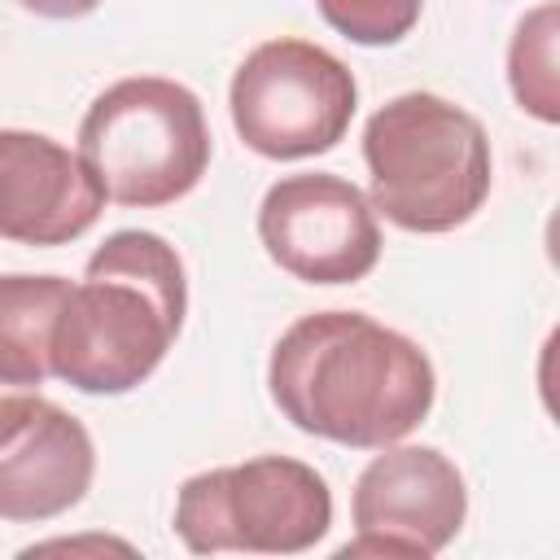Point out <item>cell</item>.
I'll list each match as a JSON object with an SVG mask.
<instances>
[{
  "label": "cell",
  "mask_w": 560,
  "mask_h": 560,
  "mask_svg": "<svg viewBox=\"0 0 560 560\" xmlns=\"http://www.w3.org/2000/svg\"><path fill=\"white\" fill-rule=\"evenodd\" d=\"M280 416L324 442L381 451L424 424L438 376L429 354L363 311H311L293 319L267 359Z\"/></svg>",
  "instance_id": "6da1fadb"
},
{
  "label": "cell",
  "mask_w": 560,
  "mask_h": 560,
  "mask_svg": "<svg viewBox=\"0 0 560 560\" xmlns=\"http://www.w3.org/2000/svg\"><path fill=\"white\" fill-rule=\"evenodd\" d=\"M188 315V280L175 245L158 232L122 228L96 245L83 280L70 284L48 363L79 394H127L166 359Z\"/></svg>",
  "instance_id": "7a4b0ae2"
},
{
  "label": "cell",
  "mask_w": 560,
  "mask_h": 560,
  "mask_svg": "<svg viewBox=\"0 0 560 560\" xmlns=\"http://www.w3.org/2000/svg\"><path fill=\"white\" fill-rule=\"evenodd\" d=\"M372 210L394 228L438 236L464 228L490 197V136L464 105L438 92H402L363 127Z\"/></svg>",
  "instance_id": "3957f363"
},
{
  "label": "cell",
  "mask_w": 560,
  "mask_h": 560,
  "mask_svg": "<svg viewBox=\"0 0 560 560\" xmlns=\"http://www.w3.org/2000/svg\"><path fill=\"white\" fill-rule=\"evenodd\" d=\"M105 201L158 210L188 197L210 166V127L192 88L162 74L109 83L79 122V149Z\"/></svg>",
  "instance_id": "277c9868"
},
{
  "label": "cell",
  "mask_w": 560,
  "mask_h": 560,
  "mask_svg": "<svg viewBox=\"0 0 560 560\" xmlns=\"http://www.w3.org/2000/svg\"><path fill=\"white\" fill-rule=\"evenodd\" d=\"M332 525L328 481L293 455H254L188 477L175 499V534L192 556H298Z\"/></svg>",
  "instance_id": "5b68a950"
},
{
  "label": "cell",
  "mask_w": 560,
  "mask_h": 560,
  "mask_svg": "<svg viewBox=\"0 0 560 560\" xmlns=\"http://www.w3.org/2000/svg\"><path fill=\"white\" fill-rule=\"evenodd\" d=\"M359 83L341 57L311 39H267L232 74V127L258 158L298 162L328 153L354 118Z\"/></svg>",
  "instance_id": "8992f818"
},
{
  "label": "cell",
  "mask_w": 560,
  "mask_h": 560,
  "mask_svg": "<svg viewBox=\"0 0 560 560\" xmlns=\"http://www.w3.org/2000/svg\"><path fill=\"white\" fill-rule=\"evenodd\" d=\"M258 241L306 284H354L381 262V223L363 188L341 175H284L262 192Z\"/></svg>",
  "instance_id": "52a82bcc"
},
{
  "label": "cell",
  "mask_w": 560,
  "mask_h": 560,
  "mask_svg": "<svg viewBox=\"0 0 560 560\" xmlns=\"http://www.w3.org/2000/svg\"><path fill=\"white\" fill-rule=\"evenodd\" d=\"M354 538L337 556H411L429 560L468 516V486L464 472L438 446H407L389 442L354 481L350 494Z\"/></svg>",
  "instance_id": "ba28073f"
},
{
  "label": "cell",
  "mask_w": 560,
  "mask_h": 560,
  "mask_svg": "<svg viewBox=\"0 0 560 560\" xmlns=\"http://www.w3.org/2000/svg\"><path fill=\"white\" fill-rule=\"evenodd\" d=\"M105 210L88 162L44 131L0 127V241L70 245Z\"/></svg>",
  "instance_id": "9c48e42d"
},
{
  "label": "cell",
  "mask_w": 560,
  "mask_h": 560,
  "mask_svg": "<svg viewBox=\"0 0 560 560\" xmlns=\"http://www.w3.org/2000/svg\"><path fill=\"white\" fill-rule=\"evenodd\" d=\"M96 477V446L79 416L39 398L0 442V521L35 525L83 503Z\"/></svg>",
  "instance_id": "30bf717a"
},
{
  "label": "cell",
  "mask_w": 560,
  "mask_h": 560,
  "mask_svg": "<svg viewBox=\"0 0 560 560\" xmlns=\"http://www.w3.org/2000/svg\"><path fill=\"white\" fill-rule=\"evenodd\" d=\"M70 293L66 276H0V385L39 389L52 376L48 341L57 311Z\"/></svg>",
  "instance_id": "8fae6325"
},
{
  "label": "cell",
  "mask_w": 560,
  "mask_h": 560,
  "mask_svg": "<svg viewBox=\"0 0 560 560\" xmlns=\"http://www.w3.org/2000/svg\"><path fill=\"white\" fill-rule=\"evenodd\" d=\"M556 39H560V9L547 0L529 9L508 44V88L525 114L538 122H560V79H556Z\"/></svg>",
  "instance_id": "7c38bea8"
},
{
  "label": "cell",
  "mask_w": 560,
  "mask_h": 560,
  "mask_svg": "<svg viewBox=\"0 0 560 560\" xmlns=\"http://www.w3.org/2000/svg\"><path fill=\"white\" fill-rule=\"evenodd\" d=\"M315 9L350 44L385 48V44H398L402 35H411L424 0H315Z\"/></svg>",
  "instance_id": "4fadbf2b"
},
{
  "label": "cell",
  "mask_w": 560,
  "mask_h": 560,
  "mask_svg": "<svg viewBox=\"0 0 560 560\" xmlns=\"http://www.w3.org/2000/svg\"><path fill=\"white\" fill-rule=\"evenodd\" d=\"M39 389H18V385H0V442L35 411Z\"/></svg>",
  "instance_id": "5bb4252c"
},
{
  "label": "cell",
  "mask_w": 560,
  "mask_h": 560,
  "mask_svg": "<svg viewBox=\"0 0 560 560\" xmlns=\"http://www.w3.org/2000/svg\"><path fill=\"white\" fill-rule=\"evenodd\" d=\"M22 9L39 13V18H52V22H70V18H88L101 0H18Z\"/></svg>",
  "instance_id": "9a60e30c"
}]
</instances>
